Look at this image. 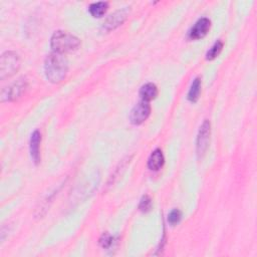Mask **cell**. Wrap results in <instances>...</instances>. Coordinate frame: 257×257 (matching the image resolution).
Instances as JSON below:
<instances>
[{"label":"cell","mask_w":257,"mask_h":257,"mask_svg":"<svg viewBox=\"0 0 257 257\" xmlns=\"http://www.w3.org/2000/svg\"><path fill=\"white\" fill-rule=\"evenodd\" d=\"M152 208V199L150 198V196L148 195H145L142 199H141V202H140V205H139V209L146 213V212H149Z\"/></svg>","instance_id":"2e32d148"},{"label":"cell","mask_w":257,"mask_h":257,"mask_svg":"<svg viewBox=\"0 0 257 257\" xmlns=\"http://www.w3.org/2000/svg\"><path fill=\"white\" fill-rule=\"evenodd\" d=\"M222 48H223V43L221 41L216 42L214 43V45L208 50V52L206 54V58L208 60H213L220 54V52L222 51Z\"/></svg>","instance_id":"5bb4252c"},{"label":"cell","mask_w":257,"mask_h":257,"mask_svg":"<svg viewBox=\"0 0 257 257\" xmlns=\"http://www.w3.org/2000/svg\"><path fill=\"white\" fill-rule=\"evenodd\" d=\"M109 3L108 2H95L90 4L88 11L93 17H102L108 10Z\"/></svg>","instance_id":"4fadbf2b"},{"label":"cell","mask_w":257,"mask_h":257,"mask_svg":"<svg viewBox=\"0 0 257 257\" xmlns=\"http://www.w3.org/2000/svg\"><path fill=\"white\" fill-rule=\"evenodd\" d=\"M158 95V87L156 85L149 83L143 86L140 89V96L142 98V101L150 102L157 98Z\"/></svg>","instance_id":"8fae6325"},{"label":"cell","mask_w":257,"mask_h":257,"mask_svg":"<svg viewBox=\"0 0 257 257\" xmlns=\"http://www.w3.org/2000/svg\"><path fill=\"white\" fill-rule=\"evenodd\" d=\"M150 114H151V106L149 105V103L145 101H141L132 110L130 115V120L134 125H141L149 118Z\"/></svg>","instance_id":"5b68a950"},{"label":"cell","mask_w":257,"mask_h":257,"mask_svg":"<svg viewBox=\"0 0 257 257\" xmlns=\"http://www.w3.org/2000/svg\"><path fill=\"white\" fill-rule=\"evenodd\" d=\"M19 55L13 51H7L0 58V79L5 80L14 76L20 68Z\"/></svg>","instance_id":"3957f363"},{"label":"cell","mask_w":257,"mask_h":257,"mask_svg":"<svg viewBox=\"0 0 257 257\" xmlns=\"http://www.w3.org/2000/svg\"><path fill=\"white\" fill-rule=\"evenodd\" d=\"M41 143H42V134L40 131H35L30 138V156L36 165H39L41 162Z\"/></svg>","instance_id":"9c48e42d"},{"label":"cell","mask_w":257,"mask_h":257,"mask_svg":"<svg viewBox=\"0 0 257 257\" xmlns=\"http://www.w3.org/2000/svg\"><path fill=\"white\" fill-rule=\"evenodd\" d=\"M27 86V82L23 79L18 80L12 86H10L6 90L2 91V101H15L24 92Z\"/></svg>","instance_id":"8992f818"},{"label":"cell","mask_w":257,"mask_h":257,"mask_svg":"<svg viewBox=\"0 0 257 257\" xmlns=\"http://www.w3.org/2000/svg\"><path fill=\"white\" fill-rule=\"evenodd\" d=\"M100 243H101V245L104 247V248H109L111 245H112V243H113V238H112V236L111 235H109V234H104L103 236H102V238H101V240H100Z\"/></svg>","instance_id":"e0dca14e"},{"label":"cell","mask_w":257,"mask_h":257,"mask_svg":"<svg viewBox=\"0 0 257 257\" xmlns=\"http://www.w3.org/2000/svg\"><path fill=\"white\" fill-rule=\"evenodd\" d=\"M182 218V213L180 210L178 209H174L170 212V214L168 215V222L170 225H172V226H174V225L178 224L180 222Z\"/></svg>","instance_id":"9a60e30c"},{"label":"cell","mask_w":257,"mask_h":257,"mask_svg":"<svg viewBox=\"0 0 257 257\" xmlns=\"http://www.w3.org/2000/svg\"><path fill=\"white\" fill-rule=\"evenodd\" d=\"M211 21L209 18H200L189 31V38L191 40H200L203 39L210 30Z\"/></svg>","instance_id":"52a82bcc"},{"label":"cell","mask_w":257,"mask_h":257,"mask_svg":"<svg viewBox=\"0 0 257 257\" xmlns=\"http://www.w3.org/2000/svg\"><path fill=\"white\" fill-rule=\"evenodd\" d=\"M210 136H211V125L208 120H205L202 126L200 127V130L197 136V142H196V152L199 158L203 157L205 152L207 151L210 143Z\"/></svg>","instance_id":"277c9868"},{"label":"cell","mask_w":257,"mask_h":257,"mask_svg":"<svg viewBox=\"0 0 257 257\" xmlns=\"http://www.w3.org/2000/svg\"><path fill=\"white\" fill-rule=\"evenodd\" d=\"M200 92H201V80L197 78L193 81L191 85V87L188 92V100L191 103H196L200 96Z\"/></svg>","instance_id":"7c38bea8"},{"label":"cell","mask_w":257,"mask_h":257,"mask_svg":"<svg viewBox=\"0 0 257 257\" xmlns=\"http://www.w3.org/2000/svg\"><path fill=\"white\" fill-rule=\"evenodd\" d=\"M165 163V158L163 152L160 149H156L152 152L148 160V167L152 171H159Z\"/></svg>","instance_id":"30bf717a"},{"label":"cell","mask_w":257,"mask_h":257,"mask_svg":"<svg viewBox=\"0 0 257 257\" xmlns=\"http://www.w3.org/2000/svg\"><path fill=\"white\" fill-rule=\"evenodd\" d=\"M128 17V10L127 9H122V10H118L115 13L111 14L106 21L104 22L103 28L107 31H111L116 29L118 26L122 25L124 23V21L127 19Z\"/></svg>","instance_id":"ba28073f"},{"label":"cell","mask_w":257,"mask_h":257,"mask_svg":"<svg viewBox=\"0 0 257 257\" xmlns=\"http://www.w3.org/2000/svg\"><path fill=\"white\" fill-rule=\"evenodd\" d=\"M68 60L62 54L52 52L45 58L44 73L46 79L52 84L61 83L68 75Z\"/></svg>","instance_id":"6da1fadb"},{"label":"cell","mask_w":257,"mask_h":257,"mask_svg":"<svg viewBox=\"0 0 257 257\" xmlns=\"http://www.w3.org/2000/svg\"><path fill=\"white\" fill-rule=\"evenodd\" d=\"M81 45V41L67 31L58 30L55 31L50 39V46L53 52L59 54L72 53L79 49Z\"/></svg>","instance_id":"7a4b0ae2"}]
</instances>
